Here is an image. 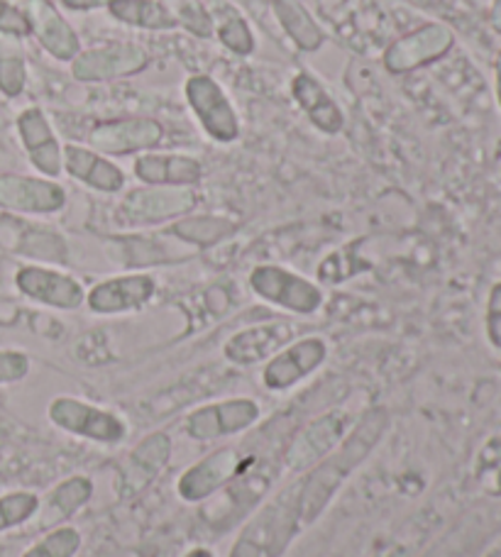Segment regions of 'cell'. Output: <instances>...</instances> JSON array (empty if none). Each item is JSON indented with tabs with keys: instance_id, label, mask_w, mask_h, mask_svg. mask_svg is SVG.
<instances>
[{
	"instance_id": "obj_21",
	"label": "cell",
	"mask_w": 501,
	"mask_h": 557,
	"mask_svg": "<svg viewBox=\"0 0 501 557\" xmlns=\"http://www.w3.org/2000/svg\"><path fill=\"white\" fill-rule=\"evenodd\" d=\"M292 94L318 131H323L328 135H335L343 131L345 125L343 113H340L338 103L330 98V94L326 91L318 78H314L310 74H296L292 82Z\"/></svg>"
},
{
	"instance_id": "obj_19",
	"label": "cell",
	"mask_w": 501,
	"mask_h": 557,
	"mask_svg": "<svg viewBox=\"0 0 501 557\" xmlns=\"http://www.w3.org/2000/svg\"><path fill=\"white\" fill-rule=\"evenodd\" d=\"M284 502V496H282ZM282 502L274 504L267 513L259 516V521L247 529L243 539H240L233 557H274L282 553V548L292 533V523H289V513L282 511Z\"/></svg>"
},
{
	"instance_id": "obj_24",
	"label": "cell",
	"mask_w": 501,
	"mask_h": 557,
	"mask_svg": "<svg viewBox=\"0 0 501 557\" xmlns=\"http://www.w3.org/2000/svg\"><path fill=\"white\" fill-rule=\"evenodd\" d=\"M39 509V499L29 492H13L0 496V533L25 523Z\"/></svg>"
},
{
	"instance_id": "obj_34",
	"label": "cell",
	"mask_w": 501,
	"mask_h": 557,
	"mask_svg": "<svg viewBox=\"0 0 501 557\" xmlns=\"http://www.w3.org/2000/svg\"><path fill=\"white\" fill-rule=\"evenodd\" d=\"M110 0H62V5L66 10H94V8H103Z\"/></svg>"
},
{
	"instance_id": "obj_18",
	"label": "cell",
	"mask_w": 501,
	"mask_h": 557,
	"mask_svg": "<svg viewBox=\"0 0 501 557\" xmlns=\"http://www.w3.org/2000/svg\"><path fill=\"white\" fill-rule=\"evenodd\" d=\"M240 465V455L233 447H225V450H218L216 455L206 457L204 462L192 467L182 480H179V494L184 496L186 502H200L206 499L208 494L220 490L230 476L235 474Z\"/></svg>"
},
{
	"instance_id": "obj_2",
	"label": "cell",
	"mask_w": 501,
	"mask_h": 557,
	"mask_svg": "<svg viewBox=\"0 0 501 557\" xmlns=\"http://www.w3.org/2000/svg\"><path fill=\"white\" fill-rule=\"evenodd\" d=\"M186 101L196 113L198 123L204 125L208 137L218 139V143H235L240 137V123L235 115V108L230 106L223 88L218 86L216 78L210 76H192L184 86Z\"/></svg>"
},
{
	"instance_id": "obj_3",
	"label": "cell",
	"mask_w": 501,
	"mask_h": 557,
	"mask_svg": "<svg viewBox=\"0 0 501 557\" xmlns=\"http://www.w3.org/2000/svg\"><path fill=\"white\" fill-rule=\"evenodd\" d=\"M455 45L453 33L440 23H428L414 29L387 49L384 66L389 74H406L418 66L433 64L440 57H445Z\"/></svg>"
},
{
	"instance_id": "obj_32",
	"label": "cell",
	"mask_w": 501,
	"mask_h": 557,
	"mask_svg": "<svg viewBox=\"0 0 501 557\" xmlns=\"http://www.w3.org/2000/svg\"><path fill=\"white\" fill-rule=\"evenodd\" d=\"M29 372V357L17 350H0V384L25 380Z\"/></svg>"
},
{
	"instance_id": "obj_7",
	"label": "cell",
	"mask_w": 501,
	"mask_h": 557,
	"mask_svg": "<svg viewBox=\"0 0 501 557\" xmlns=\"http://www.w3.org/2000/svg\"><path fill=\"white\" fill-rule=\"evenodd\" d=\"M162 139V125L152 117H120V121H106L96 125L86 135L88 147L98 154H133L155 147Z\"/></svg>"
},
{
	"instance_id": "obj_27",
	"label": "cell",
	"mask_w": 501,
	"mask_h": 557,
	"mask_svg": "<svg viewBox=\"0 0 501 557\" xmlns=\"http://www.w3.org/2000/svg\"><path fill=\"white\" fill-rule=\"evenodd\" d=\"M169 233L184 237L188 243L208 245V243L220 240L225 233H230V223L218 221V218H194V221L176 223Z\"/></svg>"
},
{
	"instance_id": "obj_31",
	"label": "cell",
	"mask_w": 501,
	"mask_h": 557,
	"mask_svg": "<svg viewBox=\"0 0 501 557\" xmlns=\"http://www.w3.org/2000/svg\"><path fill=\"white\" fill-rule=\"evenodd\" d=\"M0 35L8 37H29V20L23 8L10 3V0H0Z\"/></svg>"
},
{
	"instance_id": "obj_26",
	"label": "cell",
	"mask_w": 501,
	"mask_h": 557,
	"mask_svg": "<svg viewBox=\"0 0 501 557\" xmlns=\"http://www.w3.org/2000/svg\"><path fill=\"white\" fill-rule=\"evenodd\" d=\"M82 548V535L76 529H59L35 543L23 557H74Z\"/></svg>"
},
{
	"instance_id": "obj_1",
	"label": "cell",
	"mask_w": 501,
	"mask_h": 557,
	"mask_svg": "<svg viewBox=\"0 0 501 557\" xmlns=\"http://www.w3.org/2000/svg\"><path fill=\"white\" fill-rule=\"evenodd\" d=\"M382 428H384V413L382 411L369 413V418H365V423L357 428L355 435L350 437V443L343 447V450H340L333 460H328V465H323L320 470L314 472V476L308 480L306 494L301 496V506H304L301 519L314 521V516L323 509L326 502L330 499V494L335 492V486L343 482V476L350 474V470H353V467L367 455L369 447L375 445L379 433H382Z\"/></svg>"
},
{
	"instance_id": "obj_28",
	"label": "cell",
	"mask_w": 501,
	"mask_h": 557,
	"mask_svg": "<svg viewBox=\"0 0 501 557\" xmlns=\"http://www.w3.org/2000/svg\"><path fill=\"white\" fill-rule=\"evenodd\" d=\"M218 37L230 52H235L240 57H247L255 49V39H253V33H249L247 20L240 17L237 13L225 15V20L218 27Z\"/></svg>"
},
{
	"instance_id": "obj_38",
	"label": "cell",
	"mask_w": 501,
	"mask_h": 557,
	"mask_svg": "<svg viewBox=\"0 0 501 557\" xmlns=\"http://www.w3.org/2000/svg\"><path fill=\"white\" fill-rule=\"evenodd\" d=\"M237 3H247L249 5V0H237Z\"/></svg>"
},
{
	"instance_id": "obj_39",
	"label": "cell",
	"mask_w": 501,
	"mask_h": 557,
	"mask_svg": "<svg viewBox=\"0 0 501 557\" xmlns=\"http://www.w3.org/2000/svg\"><path fill=\"white\" fill-rule=\"evenodd\" d=\"M0 127H3V117H0Z\"/></svg>"
},
{
	"instance_id": "obj_33",
	"label": "cell",
	"mask_w": 501,
	"mask_h": 557,
	"mask_svg": "<svg viewBox=\"0 0 501 557\" xmlns=\"http://www.w3.org/2000/svg\"><path fill=\"white\" fill-rule=\"evenodd\" d=\"M487 327H489V341H492L497 347H501V284H497L492 288V296H489Z\"/></svg>"
},
{
	"instance_id": "obj_4",
	"label": "cell",
	"mask_w": 501,
	"mask_h": 557,
	"mask_svg": "<svg viewBox=\"0 0 501 557\" xmlns=\"http://www.w3.org/2000/svg\"><path fill=\"white\" fill-rule=\"evenodd\" d=\"M249 286L255 288L257 296L289 308L294 313H314L323 304V294H320L318 286L296 276L294 272L282 270V267H257L249 276Z\"/></svg>"
},
{
	"instance_id": "obj_22",
	"label": "cell",
	"mask_w": 501,
	"mask_h": 557,
	"mask_svg": "<svg viewBox=\"0 0 501 557\" xmlns=\"http://www.w3.org/2000/svg\"><path fill=\"white\" fill-rule=\"evenodd\" d=\"M110 15L120 23L143 29H172L179 20L159 0H110Z\"/></svg>"
},
{
	"instance_id": "obj_12",
	"label": "cell",
	"mask_w": 501,
	"mask_h": 557,
	"mask_svg": "<svg viewBox=\"0 0 501 557\" xmlns=\"http://www.w3.org/2000/svg\"><path fill=\"white\" fill-rule=\"evenodd\" d=\"M15 284L20 292L33 301L45 306L62 308V311H72L84 304V286L76 282L74 276H66L62 272L45 270V267H23L15 274Z\"/></svg>"
},
{
	"instance_id": "obj_5",
	"label": "cell",
	"mask_w": 501,
	"mask_h": 557,
	"mask_svg": "<svg viewBox=\"0 0 501 557\" xmlns=\"http://www.w3.org/2000/svg\"><path fill=\"white\" fill-rule=\"evenodd\" d=\"M147 64L149 57L143 47L133 42H118L78 52L72 62V74L78 82H110V78L139 74L147 69Z\"/></svg>"
},
{
	"instance_id": "obj_29",
	"label": "cell",
	"mask_w": 501,
	"mask_h": 557,
	"mask_svg": "<svg viewBox=\"0 0 501 557\" xmlns=\"http://www.w3.org/2000/svg\"><path fill=\"white\" fill-rule=\"evenodd\" d=\"M25 59L15 52H8V49H0V94L8 98H17L25 91Z\"/></svg>"
},
{
	"instance_id": "obj_36",
	"label": "cell",
	"mask_w": 501,
	"mask_h": 557,
	"mask_svg": "<svg viewBox=\"0 0 501 557\" xmlns=\"http://www.w3.org/2000/svg\"><path fill=\"white\" fill-rule=\"evenodd\" d=\"M497 96H499V106H501V52L497 57Z\"/></svg>"
},
{
	"instance_id": "obj_20",
	"label": "cell",
	"mask_w": 501,
	"mask_h": 557,
	"mask_svg": "<svg viewBox=\"0 0 501 557\" xmlns=\"http://www.w3.org/2000/svg\"><path fill=\"white\" fill-rule=\"evenodd\" d=\"M135 174L149 186H194L204 176V169L194 157L145 154L135 162Z\"/></svg>"
},
{
	"instance_id": "obj_17",
	"label": "cell",
	"mask_w": 501,
	"mask_h": 557,
	"mask_svg": "<svg viewBox=\"0 0 501 557\" xmlns=\"http://www.w3.org/2000/svg\"><path fill=\"white\" fill-rule=\"evenodd\" d=\"M62 159L69 176L78 178V182L96 188V191L115 194L125 186V174L120 172V166L108 162L106 157H100L94 149L66 145L62 149Z\"/></svg>"
},
{
	"instance_id": "obj_14",
	"label": "cell",
	"mask_w": 501,
	"mask_h": 557,
	"mask_svg": "<svg viewBox=\"0 0 501 557\" xmlns=\"http://www.w3.org/2000/svg\"><path fill=\"white\" fill-rule=\"evenodd\" d=\"M17 133L27 149V157L39 174L57 176L62 172L64 159L62 147H59L52 125L39 108H27L17 115Z\"/></svg>"
},
{
	"instance_id": "obj_23",
	"label": "cell",
	"mask_w": 501,
	"mask_h": 557,
	"mask_svg": "<svg viewBox=\"0 0 501 557\" xmlns=\"http://www.w3.org/2000/svg\"><path fill=\"white\" fill-rule=\"evenodd\" d=\"M272 8L279 17V23L294 39V45L304 52H316L326 42L323 29H320L310 15L304 10L298 0H272Z\"/></svg>"
},
{
	"instance_id": "obj_37",
	"label": "cell",
	"mask_w": 501,
	"mask_h": 557,
	"mask_svg": "<svg viewBox=\"0 0 501 557\" xmlns=\"http://www.w3.org/2000/svg\"><path fill=\"white\" fill-rule=\"evenodd\" d=\"M186 557H213V553H210V550H206V548H196V550H192V553H188Z\"/></svg>"
},
{
	"instance_id": "obj_15",
	"label": "cell",
	"mask_w": 501,
	"mask_h": 557,
	"mask_svg": "<svg viewBox=\"0 0 501 557\" xmlns=\"http://www.w3.org/2000/svg\"><path fill=\"white\" fill-rule=\"evenodd\" d=\"M155 278L147 274L115 276L100 282L88 294V308L96 313H125L143 308L155 296Z\"/></svg>"
},
{
	"instance_id": "obj_9",
	"label": "cell",
	"mask_w": 501,
	"mask_h": 557,
	"mask_svg": "<svg viewBox=\"0 0 501 557\" xmlns=\"http://www.w3.org/2000/svg\"><path fill=\"white\" fill-rule=\"evenodd\" d=\"M196 198L192 191L176 188H139L130 194L118 208V221L123 225H149L167 218L192 211Z\"/></svg>"
},
{
	"instance_id": "obj_25",
	"label": "cell",
	"mask_w": 501,
	"mask_h": 557,
	"mask_svg": "<svg viewBox=\"0 0 501 557\" xmlns=\"http://www.w3.org/2000/svg\"><path fill=\"white\" fill-rule=\"evenodd\" d=\"M20 255L37 257V260H49V262H64L66 260V247L59 240L57 235L47 231H27L20 240Z\"/></svg>"
},
{
	"instance_id": "obj_8",
	"label": "cell",
	"mask_w": 501,
	"mask_h": 557,
	"mask_svg": "<svg viewBox=\"0 0 501 557\" xmlns=\"http://www.w3.org/2000/svg\"><path fill=\"white\" fill-rule=\"evenodd\" d=\"M66 203V191L49 178L0 174V208L15 213H54Z\"/></svg>"
},
{
	"instance_id": "obj_30",
	"label": "cell",
	"mask_w": 501,
	"mask_h": 557,
	"mask_svg": "<svg viewBox=\"0 0 501 557\" xmlns=\"http://www.w3.org/2000/svg\"><path fill=\"white\" fill-rule=\"evenodd\" d=\"M91 492L94 486L91 482L86 480V476H74V480L64 482L59 490L52 494V506H57L59 511H62L64 516L74 513L82 509V506L91 499Z\"/></svg>"
},
{
	"instance_id": "obj_16",
	"label": "cell",
	"mask_w": 501,
	"mask_h": 557,
	"mask_svg": "<svg viewBox=\"0 0 501 557\" xmlns=\"http://www.w3.org/2000/svg\"><path fill=\"white\" fill-rule=\"evenodd\" d=\"M294 337V327L282 321L265 323L240 331L237 335L230 337L225 345V357L235 364H255L267 360L269 355L282 350L284 345Z\"/></svg>"
},
{
	"instance_id": "obj_13",
	"label": "cell",
	"mask_w": 501,
	"mask_h": 557,
	"mask_svg": "<svg viewBox=\"0 0 501 557\" xmlns=\"http://www.w3.org/2000/svg\"><path fill=\"white\" fill-rule=\"evenodd\" d=\"M328 357V345L320 337H306L292 347L279 352L265 370L267 389L282 392L304 380L314 370H318Z\"/></svg>"
},
{
	"instance_id": "obj_6",
	"label": "cell",
	"mask_w": 501,
	"mask_h": 557,
	"mask_svg": "<svg viewBox=\"0 0 501 557\" xmlns=\"http://www.w3.org/2000/svg\"><path fill=\"white\" fill-rule=\"evenodd\" d=\"M49 418H52V423L62 428V431L98 443H120L127 433L125 423L120 421L118 416L100 411L91 404L69 399V396L52 401V406H49Z\"/></svg>"
},
{
	"instance_id": "obj_10",
	"label": "cell",
	"mask_w": 501,
	"mask_h": 557,
	"mask_svg": "<svg viewBox=\"0 0 501 557\" xmlns=\"http://www.w3.org/2000/svg\"><path fill=\"white\" fill-rule=\"evenodd\" d=\"M259 421V406L253 399H230L204 406L188 416V435L196 441H216L233 435Z\"/></svg>"
},
{
	"instance_id": "obj_11",
	"label": "cell",
	"mask_w": 501,
	"mask_h": 557,
	"mask_svg": "<svg viewBox=\"0 0 501 557\" xmlns=\"http://www.w3.org/2000/svg\"><path fill=\"white\" fill-rule=\"evenodd\" d=\"M23 10L37 42L59 62H74L82 52V42H78V35L62 17V13L49 0H25Z\"/></svg>"
},
{
	"instance_id": "obj_35",
	"label": "cell",
	"mask_w": 501,
	"mask_h": 557,
	"mask_svg": "<svg viewBox=\"0 0 501 557\" xmlns=\"http://www.w3.org/2000/svg\"><path fill=\"white\" fill-rule=\"evenodd\" d=\"M489 23H492V27L497 29V33H501V0H494V8H492V15H489Z\"/></svg>"
}]
</instances>
